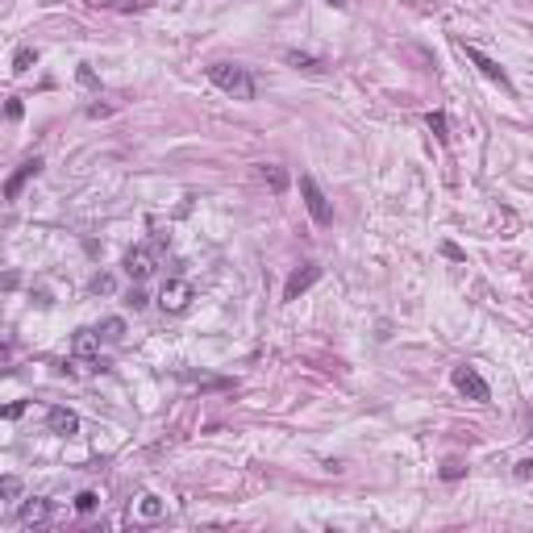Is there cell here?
<instances>
[{
  "label": "cell",
  "mask_w": 533,
  "mask_h": 533,
  "mask_svg": "<svg viewBox=\"0 0 533 533\" xmlns=\"http://www.w3.org/2000/svg\"><path fill=\"white\" fill-rule=\"evenodd\" d=\"M80 84H88V88H96V71H92L88 63H84V67H80Z\"/></svg>",
  "instance_id": "obj_25"
},
{
  "label": "cell",
  "mask_w": 533,
  "mask_h": 533,
  "mask_svg": "<svg viewBox=\"0 0 533 533\" xmlns=\"http://www.w3.org/2000/svg\"><path fill=\"white\" fill-rule=\"evenodd\" d=\"M125 304H129V308H146V292H142V287H134V292L125 296Z\"/></svg>",
  "instance_id": "obj_22"
},
{
  "label": "cell",
  "mask_w": 533,
  "mask_h": 533,
  "mask_svg": "<svg viewBox=\"0 0 533 533\" xmlns=\"http://www.w3.org/2000/svg\"><path fill=\"white\" fill-rule=\"evenodd\" d=\"M21 413H25V400H13V404L4 408V417H8V421H13V417H21Z\"/></svg>",
  "instance_id": "obj_26"
},
{
  "label": "cell",
  "mask_w": 533,
  "mask_h": 533,
  "mask_svg": "<svg viewBox=\"0 0 533 533\" xmlns=\"http://www.w3.org/2000/svg\"><path fill=\"white\" fill-rule=\"evenodd\" d=\"M192 296H196L192 279H183V275H171V279L163 283V292H159V304H163V313H187Z\"/></svg>",
  "instance_id": "obj_6"
},
{
  "label": "cell",
  "mask_w": 533,
  "mask_h": 533,
  "mask_svg": "<svg viewBox=\"0 0 533 533\" xmlns=\"http://www.w3.org/2000/svg\"><path fill=\"white\" fill-rule=\"evenodd\" d=\"M21 113H25V104H21V100H8V117H13V121H17V117H21Z\"/></svg>",
  "instance_id": "obj_27"
},
{
  "label": "cell",
  "mask_w": 533,
  "mask_h": 533,
  "mask_svg": "<svg viewBox=\"0 0 533 533\" xmlns=\"http://www.w3.org/2000/svg\"><path fill=\"white\" fill-rule=\"evenodd\" d=\"M283 59H287L296 71H308V76H321V71H325V63H321V59H313V55H300V50H287Z\"/></svg>",
  "instance_id": "obj_13"
},
{
  "label": "cell",
  "mask_w": 533,
  "mask_h": 533,
  "mask_svg": "<svg viewBox=\"0 0 533 533\" xmlns=\"http://www.w3.org/2000/svg\"><path fill=\"white\" fill-rule=\"evenodd\" d=\"M138 513H142L146 521H159V517L167 513V504H163L159 496H142V504H138Z\"/></svg>",
  "instance_id": "obj_16"
},
{
  "label": "cell",
  "mask_w": 533,
  "mask_h": 533,
  "mask_svg": "<svg viewBox=\"0 0 533 533\" xmlns=\"http://www.w3.org/2000/svg\"><path fill=\"white\" fill-rule=\"evenodd\" d=\"M462 475H467V467H462L458 458H450V462L442 467V479H446V483H454V479H462Z\"/></svg>",
  "instance_id": "obj_20"
},
{
  "label": "cell",
  "mask_w": 533,
  "mask_h": 533,
  "mask_svg": "<svg viewBox=\"0 0 533 533\" xmlns=\"http://www.w3.org/2000/svg\"><path fill=\"white\" fill-rule=\"evenodd\" d=\"M46 429H50L55 438H76V434H80V417H76L71 408L55 404V408L46 413Z\"/></svg>",
  "instance_id": "obj_10"
},
{
  "label": "cell",
  "mask_w": 533,
  "mask_h": 533,
  "mask_svg": "<svg viewBox=\"0 0 533 533\" xmlns=\"http://www.w3.org/2000/svg\"><path fill=\"white\" fill-rule=\"evenodd\" d=\"M96 504H100V496H96V492H80V496H76V509H80V513H92Z\"/></svg>",
  "instance_id": "obj_21"
},
{
  "label": "cell",
  "mask_w": 533,
  "mask_h": 533,
  "mask_svg": "<svg viewBox=\"0 0 533 533\" xmlns=\"http://www.w3.org/2000/svg\"><path fill=\"white\" fill-rule=\"evenodd\" d=\"M425 125L438 142H450V125H446V113H425Z\"/></svg>",
  "instance_id": "obj_17"
},
{
  "label": "cell",
  "mask_w": 533,
  "mask_h": 533,
  "mask_svg": "<svg viewBox=\"0 0 533 533\" xmlns=\"http://www.w3.org/2000/svg\"><path fill=\"white\" fill-rule=\"evenodd\" d=\"M450 383H454V388H458L467 400H475V404H488V400H492V388H488V379H483L475 367H467V362L450 371Z\"/></svg>",
  "instance_id": "obj_5"
},
{
  "label": "cell",
  "mask_w": 533,
  "mask_h": 533,
  "mask_svg": "<svg viewBox=\"0 0 533 533\" xmlns=\"http://www.w3.org/2000/svg\"><path fill=\"white\" fill-rule=\"evenodd\" d=\"M300 200H304V208H308V217H313V225H334V204H329V196L321 192V183L313 176H300Z\"/></svg>",
  "instance_id": "obj_3"
},
{
  "label": "cell",
  "mask_w": 533,
  "mask_h": 533,
  "mask_svg": "<svg viewBox=\"0 0 533 533\" xmlns=\"http://www.w3.org/2000/svg\"><path fill=\"white\" fill-rule=\"evenodd\" d=\"M88 287H92V292H96V296H113V287H117V279L100 271V275H92V283H88Z\"/></svg>",
  "instance_id": "obj_18"
},
{
  "label": "cell",
  "mask_w": 533,
  "mask_h": 533,
  "mask_svg": "<svg viewBox=\"0 0 533 533\" xmlns=\"http://www.w3.org/2000/svg\"><path fill=\"white\" fill-rule=\"evenodd\" d=\"M442 255H446V259H454V263H462V259H467V255H462L454 242H442Z\"/></svg>",
  "instance_id": "obj_23"
},
{
  "label": "cell",
  "mask_w": 533,
  "mask_h": 533,
  "mask_svg": "<svg viewBox=\"0 0 533 533\" xmlns=\"http://www.w3.org/2000/svg\"><path fill=\"white\" fill-rule=\"evenodd\" d=\"M100 329H92V325H84V329H76L71 334V358L76 362H84V367H92V371H104V362H100Z\"/></svg>",
  "instance_id": "obj_4"
},
{
  "label": "cell",
  "mask_w": 533,
  "mask_h": 533,
  "mask_svg": "<svg viewBox=\"0 0 533 533\" xmlns=\"http://www.w3.org/2000/svg\"><path fill=\"white\" fill-rule=\"evenodd\" d=\"M42 167H46V163H42L38 155H34V159H25V163H21V167H17L13 176L4 179V200H17V196H21V187H25L29 179H38V176H42Z\"/></svg>",
  "instance_id": "obj_9"
},
{
  "label": "cell",
  "mask_w": 533,
  "mask_h": 533,
  "mask_svg": "<svg viewBox=\"0 0 533 533\" xmlns=\"http://www.w3.org/2000/svg\"><path fill=\"white\" fill-rule=\"evenodd\" d=\"M329 4H334V8H342V4H346V0H329Z\"/></svg>",
  "instance_id": "obj_29"
},
{
  "label": "cell",
  "mask_w": 533,
  "mask_h": 533,
  "mask_svg": "<svg viewBox=\"0 0 533 533\" xmlns=\"http://www.w3.org/2000/svg\"><path fill=\"white\" fill-rule=\"evenodd\" d=\"M50 517H55V504H50V500H42V496L25 500V504H21V513H17V521H21V525H46Z\"/></svg>",
  "instance_id": "obj_11"
},
{
  "label": "cell",
  "mask_w": 533,
  "mask_h": 533,
  "mask_svg": "<svg viewBox=\"0 0 533 533\" xmlns=\"http://www.w3.org/2000/svg\"><path fill=\"white\" fill-rule=\"evenodd\" d=\"M34 63H38V50H34V46H21V50L13 55V71H17V76H25Z\"/></svg>",
  "instance_id": "obj_14"
},
{
  "label": "cell",
  "mask_w": 533,
  "mask_h": 533,
  "mask_svg": "<svg viewBox=\"0 0 533 533\" xmlns=\"http://www.w3.org/2000/svg\"><path fill=\"white\" fill-rule=\"evenodd\" d=\"M533 475V458H521V462H517V479H530Z\"/></svg>",
  "instance_id": "obj_24"
},
{
  "label": "cell",
  "mask_w": 533,
  "mask_h": 533,
  "mask_svg": "<svg viewBox=\"0 0 533 533\" xmlns=\"http://www.w3.org/2000/svg\"><path fill=\"white\" fill-rule=\"evenodd\" d=\"M208 84L221 88L225 96H234V100H255L259 96L250 67H242V63H208Z\"/></svg>",
  "instance_id": "obj_1"
},
{
  "label": "cell",
  "mask_w": 533,
  "mask_h": 533,
  "mask_svg": "<svg viewBox=\"0 0 533 533\" xmlns=\"http://www.w3.org/2000/svg\"><path fill=\"white\" fill-rule=\"evenodd\" d=\"M108 113H113L108 104H92V108H88V117H108Z\"/></svg>",
  "instance_id": "obj_28"
},
{
  "label": "cell",
  "mask_w": 533,
  "mask_h": 533,
  "mask_svg": "<svg viewBox=\"0 0 533 533\" xmlns=\"http://www.w3.org/2000/svg\"><path fill=\"white\" fill-rule=\"evenodd\" d=\"M163 250H167V234H155V238L138 242V246L125 255V275H129V279H146V275H155Z\"/></svg>",
  "instance_id": "obj_2"
},
{
  "label": "cell",
  "mask_w": 533,
  "mask_h": 533,
  "mask_svg": "<svg viewBox=\"0 0 533 533\" xmlns=\"http://www.w3.org/2000/svg\"><path fill=\"white\" fill-rule=\"evenodd\" d=\"M259 176H263V183L271 187V192H275V196H279V192H287V171H283V167H275V163H263V167H259Z\"/></svg>",
  "instance_id": "obj_12"
},
{
  "label": "cell",
  "mask_w": 533,
  "mask_h": 533,
  "mask_svg": "<svg viewBox=\"0 0 533 533\" xmlns=\"http://www.w3.org/2000/svg\"><path fill=\"white\" fill-rule=\"evenodd\" d=\"M100 338H104V342H121V338H125V321H121V317L100 321Z\"/></svg>",
  "instance_id": "obj_15"
},
{
  "label": "cell",
  "mask_w": 533,
  "mask_h": 533,
  "mask_svg": "<svg viewBox=\"0 0 533 533\" xmlns=\"http://www.w3.org/2000/svg\"><path fill=\"white\" fill-rule=\"evenodd\" d=\"M458 46H462V55H467V59H471V63H475V67H479V71H483V76H488L492 84H500V88L513 96V80H509V71H504V67H500L496 59H488V55H483L479 46H467V42H458Z\"/></svg>",
  "instance_id": "obj_7"
},
{
  "label": "cell",
  "mask_w": 533,
  "mask_h": 533,
  "mask_svg": "<svg viewBox=\"0 0 533 533\" xmlns=\"http://www.w3.org/2000/svg\"><path fill=\"white\" fill-rule=\"evenodd\" d=\"M317 279H321V266H317V263H300L292 275H287V283H283V300H287V304H292V300H300V296H304Z\"/></svg>",
  "instance_id": "obj_8"
},
{
  "label": "cell",
  "mask_w": 533,
  "mask_h": 533,
  "mask_svg": "<svg viewBox=\"0 0 533 533\" xmlns=\"http://www.w3.org/2000/svg\"><path fill=\"white\" fill-rule=\"evenodd\" d=\"M0 496H4V500H17V496H21V479H17V475H4V479H0Z\"/></svg>",
  "instance_id": "obj_19"
}]
</instances>
